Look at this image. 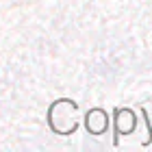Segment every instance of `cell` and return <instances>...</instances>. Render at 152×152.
<instances>
[]
</instances>
